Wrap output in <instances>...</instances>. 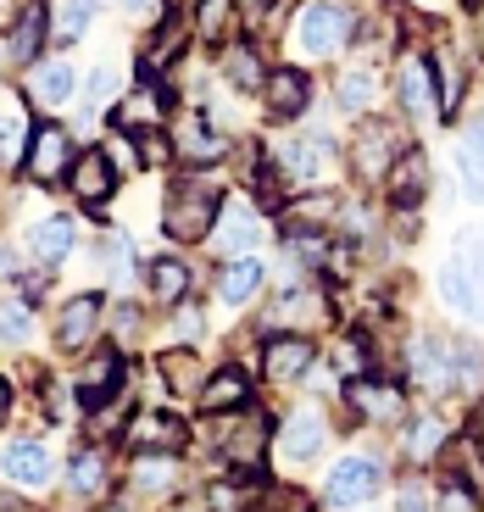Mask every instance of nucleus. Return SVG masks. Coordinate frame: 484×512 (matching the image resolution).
<instances>
[{
    "label": "nucleus",
    "instance_id": "1",
    "mask_svg": "<svg viewBox=\"0 0 484 512\" xmlns=\"http://www.w3.org/2000/svg\"><path fill=\"white\" fill-rule=\"evenodd\" d=\"M217 212H223V179H217L212 167H201V173H184V179L173 184L162 229L173 245H195L217 229Z\"/></svg>",
    "mask_w": 484,
    "mask_h": 512
},
{
    "label": "nucleus",
    "instance_id": "2",
    "mask_svg": "<svg viewBox=\"0 0 484 512\" xmlns=\"http://www.w3.org/2000/svg\"><path fill=\"white\" fill-rule=\"evenodd\" d=\"M407 145L412 140H407L401 123H390V117H362L351 145H345V167H351V179H362V184H384L395 156L407 151Z\"/></svg>",
    "mask_w": 484,
    "mask_h": 512
},
{
    "label": "nucleus",
    "instance_id": "3",
    "mask_svg": "<svg viewBox=\"0 0 484 512\" xmlns=\"http://www.w3.org/2000/svg\"><path fill=\"white\" fill-rule=\"evenodd\" d=\"M351 28H357V17L345 12V6H334V0H306L290 23V45L306 62H329V56L345 51Z\"/></svg>",
    "mask_w": 484,
    "mask_h": 512
},
{
    "label": "nucleus",
    "instance_id": "4",
    "mask_svg": "<svg viewBox=\"0 0 484 512\" xmlns=\"http://www.w3.org/2000/svg\"><path fill=\"white\" fill-rule=\"evenodd\" d=\"M217 451H223V462H234L240 474H256L262 457H268V418L251 412V407L229 412V423L217 429Z\"/></svg>",
    "mask_w": 484,
    "mask_h": 512
},
{
    "label": "nucleus",
    "instance_id": "5",
    "mask_svg": "<svg viewBox=\"0 0 484 512\" xmlns=\"http://www.w3.org/2000/svg\"><path fill=\"white\" fill-rule=\"evenodd\" d=\"M123 440H128V451H134V457H179L184 440H190V429H184L179 412L145 407L140 418L123 429Z\"/></svg>",
    "mask_w": 484,
    "mask_h": 512
},
{
    "label": "nucleus",
    "instance_id": "6",
    "mask_svg": "<svg viewBox=\"0 0 484 512\" xmlns=\"http://www.w3.org/2000/svg\"><path fill=\"white\" fill-rule=\"evenodd\" d=\"M67 167H73V140H67V128L56 123H39L28 134V151H23V173L34 184H62Z\"/></svg>",
    "mask_w": 484,
    "mask_h": 512
},
{
    "label": "nucleus",
    "instance_id": "7",
    "mask_svg": "<svg viewBox=\"0 0 484 512\" xmlns=\"http://www.w3.org/2000/svg\"><path fill=\"white\" fill-rule=\"evenodd\" d=\"M268 156L279 162V173L290 179V190H301V184H318L323 173H329L334 140L329 134H301V140H284L279 151H268Z\"/></svg>",
    "mask_w": 484,
    "mask_h": 512
},
{
    "label": "nucleus",
    "instance_id": "8",
    "mask_svg": "<svg viewBox=\"0 0 484 512\" xmlns=\"http://www.w3.org/2000/svg\"><path fill=\"white\" fill-rule=\"evenodd\" d=\"M312 95H318V84H312L306 67H273L268 90H262V106H268L273 123H295L301 112H312Z\"/></svg>",
    "mask_w": 484,
    "mask_h": 512
},
{
    "label": "nucleus",
    "instance_id": "9",
    "mask_svg": "<svg viewBox=\"0 0 484 512\" xmlns=\"http://www.w3.org/2000/svg\"><path fill=\"white\" fill-rule=\"evenodd\" d=\"M217 73H223V84H229L234 95H262L273 67H268V56H262L256 39H234V45L217 51Z\"/></svg>",
    "mask_w": 484,
    "mask_h": 512
},
{
    "label": "nucleus",
    "instance_id": "10",
    "mask_svg": "<svg viewBox=\"0 0 484 512\" xmlns=\"http://www.w3.org/2000/svg\"><path fill=\"white\" fill-rule=\"evenodd\" d=\"M173 151H179V162H195V167H212L229 156V134L212 123L206 112H184L179 128H173Z\"/></svg>",
    "mask_w": 484,
    "mask_h": 512
},
{
    "label": "nucleus",
    "instance_id": "11",
    "mask_svg": "<svg viewBox=\"0 0 484 512\" xmlns=\"http://www.w3.org/2000/svg\"><path fill=\"white\" fill-rule=\"evenodd\" d=\"M323 496H329V507H368V501L379 496V462H373V457L334 462V474H329V485H323Z\"/></svg>",
    "mask_w": 484,
    "mask_h": 512
},
{
    "label": "nucleus",
    "instance_id": "12",
    "mask_svg": "<svg viewBox=\"0 0 484 512\" xmlns=\"http://www.w3.org/2000/svg\"><path fill=\"white\" fill-rule=\"evenodd\" d=\"M395 101H401V112H407V117L440 112V101H434V67H429V56H401V62H395Z\"/></svg>",
    "mask_w": 484,
    "mask_h": 512
},
{
    "label": "nucleus",
    "instance_id": "13",
    "mask_svg": "<svg viewBox=\"0 0 484 512\" xmlns=\"http://www.w3.org/2000/svg\"><path fill=\"white\" fill-rule=\"evenodd\" d=\"M73 90H78V73L73 62H34L28 67V101L39 106V112H62V106H73Z\"/></svg>",
    "mask_w": 484,
    "mask_h": 512
},
{
    "label": "nucleus",
    "instance_id": "14",
    "mask_svg": "<svg viewBox=\"0 0 484 512\" xmlns=\"http://www.w3.org/2000/svg\"><path fill=\"white\" fill-rule=\"evenodd\" d=\"M312 340L306 334H273L268 351H262V373H268V384H295L301 373H312Z\"/></svg>",
    "mask_w": 484,
    "mask_h": 512
},
{
    "label": "nucleus",
    "instance_id": "15",
    "mask_svg": "<svg viewBox=\"0 0 484 512\" xmlns=\"http://www.w3.org/2000/svg\"><path fill=\"white\" fill-rule=\"evenodd\" d=\"M384 190H390V206H395V212H412V206L429 195V156H423L418 145H407V151L395 156Z\"/></svg>",
    "mask_w": 484,
    "mask_h": 512
},
{
    "label": "nucleus",
    "instance_id": "16",
    "mask_svg": "<svg viewBox=\"0 0 484 512\" xmlns=\"http://www.w3.org/2000/svg\"><path fill=\"white\" fill-rule=\"evenodd\" d=\"M184 39H190L184 17H173V12H167L162 23L151 28V39H145V51H140V73H145V78L173 73V67H179V56H184Z\"/></svg>",
    "mask_w": 484,
    "mask_h": 512
},
{
    "label": "nucleus",
    "instance_id": "17",
    "mask_svg": "<svg viewBox=\"0 0 484 512\" xmlns=\"http://www.w3.org/2000/svg\"><path fill=\"white\" fill-rule=\"evenodd\" d=\"M67 184H73V195L84 206H106L117 195V167L106 162V151H90V156H73V167H67Z\"/></svg>",
    "mask_w": 484,
    "mask_h": 512
},
{
    "label": "nucleus",
    "instance_id": "18",
    "mask_svg": "<svg viewBox=\"0 0 484 512\" xmlns=\"http://www.w3.org/2000/svg\"><path fill=\"white\" fill-rule=\"evenodd\" d=\"M407 368L418 373L429 390H457V384H462V357H451V346H446V340H434V334L412 346Z\"/></svg>",
    "mask_w": 484,
    "mask_h": 512
},
{
    "label": "nucleus",
    "instance_id": "19",
    "mask_svg": "<svg viewBox=\"0 0 484 512\" xmlns=\"http://www.w3.org/2000/svg\"><path fill=\"white\" fill-rule=\"evenodd\" d=\"M240 0H195V39L201 45H212V51H223V45H234L240 39Z\"/></svg>",
    "mask_w": 484,
    "mask_h": 512
},
{
    "label": "nucleus",
    "instance_id": "20",
    "mask_svg": "<svg viewBox=\"0 0 484 512\" xmlns=\"http://www.w3.org/2000/svg\"><path fill=\"white\" fill-rule=\"evenodd\" d=\"M101 334V295H73L56 318V346L62 351H84Z\"/></svg>",
    "mask_w": 484,
    "mask_h": 512
},
{
    "label": "nucleus",
    "instance_id": "21",
    "mask_svg": "<svg viewBox=\"0 0 484 512\" xmlns=\"http://www.w3.org/2000/svg\"><path fill=\"white\" fill-rule=\"evenodd\" d=\"M217 251L223 256H251V245L262 240V223H256V206L245 201H223V212H217Z\"/></svg>",
    "mask_w": 484,
    "mask_h": 512
},
{
    "label": "nucleus",
    "instance_id": "22",
    "mask_svg": "<svg viewBox=\"0 0 484 512\" xmlns=\"http://www.w3.org/2000/svg\"><path fill=\"white\" fill-rule=\"evenodd\" d=\"M0 474L12 479V485L45 490V479H51V451L39 446V440H12V446L0 451Z\"/></svg>",
    "mask_w": 484,
    "mask_h": 512
},
{
    "label": "nucleus",
    "instance_id": "23",
    "mask_svg": "<svg viewBox=\"0 0 484 512\" xmlns=\"http://www.w3.org/2000/svg\"><path fill=\"white\" fill-rule=\"evenodd\" d=\"M351 412L357 418H368V423H390V418H401V384L395 379H351Z\"/></svg>",
    "mask_w": 484,
    "mask_h": 512
},
{
    "label": "nucleus",
    "instance_id": "24",
    "mask_svg": "<svg viewBox=\"0 0 484 512\" xmlns=\"http://www.w3.org/2000/svg\"><path fill=\"white\" fill-rule=\"evenodd\" d=\"M434 101H440V112L446 117H457V106H462V95H468V62H462V51L457 45H440V51H434Z\"/></svg>",
    "mask_w": 484,
    "mask_h": 512
},
{
    "label": "nucleus",
    "instance_id": "25",
    "mask_svg": "<svg viewBox=\"0 0 484 512\" xmlns=\"http://www.w3.org/2000/svg\"><path fill=\"white\" fill-rule=\"evenodd\" d=\"M45 28H51V17H45V0H28L23 12H17L12 34H6V56L23 67L39 62V45H45Z\"/></svg>",
    "mask_w": 484,
    "mask_h": 512
},
{
    "label": "nucleus",
    "instance_id": "26",
    "mask_svg": "<svg viewBox=\"0 0 484 512\" xmlns=\"http://www.w3.org/2000/svg\"><path fill=\"white\" fill-rule=\"evenodd\" d=\"M446 479L484 501V440L479 435H462L446 446Z\"/></svg>",
    "mask_w": 484,
    "mask_h": 512
},
{
    "label": "nucleus",
    "instance_id": "27",
    "mask_svg": "<svg viewBox=\"0 0 484 512\" xmlns=\"http://www.w3.org/2000/svg\"><path fill=\"white\" fill-rule=\"evenodd\" d=\"M117 384H123V357H117V351H90V362H84V373H78V396H84V407L112 401Z\"/></svg>",
    "mask_w": 484,
    "mask_h": 512
},
{
    "label": "nucleus",
    "instance_id": "28",
    "mask_svg": "<svg viewBox=\"0 0 484 512\" xmlns=\"http://www.w3.org/2000/svg\"><path fill=\"white\" fill-rule=\"evenodd\" d=\"M323 440H329V423H323V412L301 407L290 423H284L279 446H284V457H290V462H312V457L323 451Z\"/></svg>",
    "mask_w": 484,
    "mask_h": 512
},
{
    "label": "nucleus",
    "instance_id": "29",
    "mask_svg": "<svg viewBox=\"0 0 484 512\" xmlns=\"http://www.w3.org/2000/svg\"><path fill=\"white\" fill-rule=\"evenodd\" d=\"M340 206L345 201L334 190H318L312 201L301 195V201L284 206V234H318V229H329V223H340Z\"/></svg>",
    "mask_w": 484,
    "mask_h": 512
},
{
    "label": "nucleus",
    "instance_id": "30",
    "mask_svg": "<svg viewBox=\"0 0 484 512\" xmlns=\"http://www.w3.org/2000/svg\"><path fill=\"white\" fill-rule=\"evenodd\" d=\"M318 312H323V301L312 290H284L279 301H273L268 312H262V329H273V334H295V329H306V323H318Z\"/></svg>",
    "mask_w": 484,
    "mask_h": 512
},
{
    "label": "nucleus",
    "instance_id": "31",
    "mask_svg": "<svg viewBox=\"0 0 484 512\" xmlns=\"http://www.w3.org/2000/svg\"><path fill=\"white\" fill-rule=\"evenodd\" d=\"M245 401H251V379H245V368H234V362L229 368H217L212 379L201 384V407L212 412V418L217 412H240Z\"/></svg>",
    "mask_w": 484,
    "mask_h": 512
},
{
    "label": "nucleus",
    "instance_id": "32",
    "mask_svg": "<svg viewBox=\"0 0 484 512\" xmlns=\"http://www.w3.org/2000/svg\"><path fill=\"white\" fill-rule=\"evenodd\" d=\"M28 251L45 262V268H56L67 251H73V218L67 212H51V218H39L34 229H28Z\"/></svg>",
    "mask_w": 484,
    "mask_h": 512
},
{
    "label": "nucleus",
    "instance_id": "33",
    "mask_svg": "<svg viewBox=\"0 0 484 512\" xmlns=\"http://www.w3.org/2000/svg\"><path fill=\"white\" fill-rule=\"evenodd\" d=\"M28 117L17 106V95H0V167H23V151H28Z\"/></svg>",
    "mask_w": 484,
    "mask_h": 512
},
{
    "label": "nucleus",
    "instance_id": "34",
    "mask_svg": "<svg viewBox=\"0 0 484 512\" xmlns=\"http://www.w3.org/2000/svg\"><path fill=\"white\" fill-rule=\"evenodd\" d=\"M262 262H256V256H234L229 268L217 273V295H223V301H229V307H240V301H251L256 290H262Z\"/></svg>",
    "mask_w": 484,
    "mask_h": 512
},
{
    "label": "nucleus",
    "instance_id": "35",
    "mask_svg": "<svg viewBox=\"0 0 484 512\" xmlns=\"http://www.w3.org/2000/svg\"><path fill=\"white\" fill-rule=\"evenodd\" d=\"M334 101H340V112L362 117L373 101H379V73H373V67H345V73H340V95H334Z\"/></svg>",
    "mask_w": 484,
    "mask_h": 512
},
{
    "label": "nucleus",
    "instance_id": "36",
    "mask_svg": "<svg viewBox=\"0 0 484 512\" xmlns=\"http://www.w3.org/2000/svg\"><path fill=\"white\" fill-rule=\"evenodd\" d=\"M162 106H167V101H162V84H140V90H134L123 106H117V123L134 128V134H140V128H156Z\"/></svg>",
    "mask_w": 484,
    "mask_h": 512
},
{
    "label": "nucleus",
    "instance_id": "37",
    "mask_svg": "<svg viewBox=\"0 0 484 512\" xmlns=\"http://www.w3.org/2000/svg\"><path fill=\"white\" fill-rule=\"evenodd\" d=\"M184 290H190V268H184L179 256H162V262H151V295L162 301V307H179Z\"/></svg>",
    "mask_w": 484,
    "mask_h": 512
},
{
    "label": "nucleus",
    "instance_id": "38",
    "mask_svg": "<svg viewBox=\"0 0 484 512\" xmlns=\"http://www.w3.org/2000/svg\"><path fill=\"white\" fill-rule=\"evenodd\" d=\"M134 490H156V496H167V490L179 485V457H134Z\"/></svg>",
    "mask_w": 484,
    "mask_h": 512
},
{
    "label": "nucleus",
    "instance_id": "39",
    "mask_svg": "<svg viewBox=\"0 0 484 512\" xmlns=\"http://www.w3.org/2000/svg\"><path fill=\"white\" fill-rule=\"evenodd\" d=\"M440 295H446V307H451V312H473V284H468L462 256H451L446 268H440Z\"/></svg>",
    "mask_w": 484,
    "mask_h": 512
},
{
    "label": "nucleus",
    "instance_id": "40",
    "mask_svg": "<svg viewBox=\"0 0 484 512\" xmlns=\"http://www.w3.org/2000/svg\"><path fill=\"white\" fill-rule=\"evenodd\" d=\"M462 179H468L473 201H484V128H473L462 140Z\"/></svg>",
    "mask_w": 484,
    "mask_h": 512
},
{
    "label": "nucleus",
    "instance_id": "41",
    "mask_svg": "<svg viewBox=\"0 0 484 512\" xmlns=\"http://www.w3.org/2000/svg\"><path fill=\"white\" fill-rule=\"evenodd\" d=\"M90 23H95V0H62V12H56V39L73 45Z\"/></svg>",
    "mask_w": 484,
    "mask_h": 512
},
{
    "label": "nucleus",
    "instance_id": "42",
    "mask_svg": "<svg viewBox=\"0 0 484 512\" xmlns=\"http://www.w3.org/2000/svg\"><path fill=\"white\" fill-rule=\"evenodd\" d=\"M462 268H468V284H473V318H484V234L462 240Z\"/></svg>",
    "mask_w": 484,
    "mask_h": 512
},
{
    "label": "nucleus",
    "instance_id": "43",
    "mask_svg": "<svg viewBox=\"0 0 484 512\" xmlns=\"http://www.w3.org/2000/svg\"><path fill=\"white\" fill-rule=\"evenodd\" d=\"M162 373H167V384H173V390H195V396H201V362L190 357V351H167L162 357Z\"/></svg>",
    "mask_w": 484,
    "mask_h": 512
},
{
    "label": "nucleus",
    "instance_id": "44",
    "mask_svg": "<svg viewBox=\"0 0 484 512\" xmlns=\"http://www.w3.org/2000/svg\"><path fill=\"white\" fill-rule=\"evenodd\" d=\"M440 446H446V423H440V418H418L407 429V457L423 462V457H434Z\"/></svg>",
    "mask_w": 484,
    "mask_h": 512
},
{
    "label": "nucleus",
    "instance_id": "45",
    "mask_svg": "<svg viewBox=\"0 0 484 512\" xmlns=\"http://www.w3.org/2000/svg\"><path fill=\"white\" fill-rule=\"evenodd\" d=\"M67 479H73V490H84V496L101 490L106 485V457H101V451H78L73 468H67Z\"/></svg>",
    "mask_w": 484,
    "mask_h": 512
},
{
    "label": "nucleus",
    "instance_id": "46",
    "mask_svg": "<svg viewBox=\"0 0 484 512\" xmlns=\"http://www.w3.org/2000/svg\"><path fill=\"white\" fill-rule=\"evenodd\" d=\"M101 151H106V162L117 167V179H134V173L145 167V162H140V145H134V134H117V140H106Z\"/></svg>",
    "mask_w": 484,
    "mask_h": 512
},
{
    "label": "nucleus",
    "instance_id": "47",
    "mask_svg": "<svg viewBox=\"0 0 484 512\" xmlns=\"http://www.w3.org/2000/svg\"><path fill=\"white\" fill-rule=\"evenodd\" d=\"M0 334H6L12 346H23L28 334H34V318H28V301H6V307H0Z\"/></svg>",
    "mask_w": 484,
    "mask_h": 512
},
{
    "label": "nucleus",
    "instance_id": "48",
    "mask_svg": "<svg viewBox=\"0 0 484 512\" xmlns=\"http://www.w3.org/2000/svg\"><path fill=\"white\" fill-rule=\"evenodd\" d=\"M112 95H117V67H112V62H101V67L90 73V95H84V112H95V106H106Z\"/></svg>",
    "mask_w": 484,
    "mask_h": 512
},
{
    "label": "nucleus",
    "instance_id": "49",
    "mask_svg": "<svg viewBox=\"0 0 484 512\" xmlns=\"http://www.w3.org/2000/svg\"><path fill=\"white\" fill-rule=\"evenodd\" d=\"M134 145H140V162H151V167H162L167 156H179V151H173V140H162V128H140Z\"/></svg>",
    "mask_w": 484,
    "mask_h": 512
},
{
    "label": "nucleus",
    "instance_id": "50",
    "mask_svg": "<svg viewBox=\"0 0 484 512\" xmlns=\"http://www.w3.org/2000/svg\"><path fill=\"white\" fill-rule=\"evenodd\" d=\"M256 512H312V501H306L301 490H268V501Z\"/></svg>",
    "mask_w": 484,
    "mask_h": 512
},
{
    "label": "nucleus",
    "instance_id": "51",
    "mask_svg": "<svg viewBox=\"0 0 484 512\" xmlns=\"http://www.w3.org/2000/svg\"><path fill=\"white\" fill-rule=\"evenodd\" d=\"M173 340H184V346H190V340H201V312H195V307L173 312Z\"/></svg>",
    "mask_w": 484,
    "mask_h": 512
},
{
    "label": "nucleus",
    "instance_id": "52",
    "mask_svg": "<svg viewBox=\"0 0 484 512\" xmlns=\"http://www.w3.org/2000/svg\"><path fill=\"white\" fill-rule=\"evenodd\" d=\"M395 512H429V501H423L418 485H407V490H401V507H395Z\"/></svg>",
    "mask_w": 484,
    "mask_h": 512
},
{
    "label": "nucleus",
    "instance_id": "53",
    "mask_svg": "<svg viewBox=\"0 0 484 512\" xmlns=\"http://www.w3.org/2000/svg\"><path fill=\"white\" fill-rule=\"evenodd\" d=\"M273 6H279V0H240V12L251 17V23H262V17L273 12Z\"/></svg>",
    "mask_w": 484,
    "mask_h": 512
},
{
    "label": "nucleus",
    "instance_id": "54",
    "mask_svg": "<svg viewBox=\"0 0 484 512\" xmlns=\"http://www.w3.org/2000/svg\"><path fill=\"white\" fill-rule=\"evenodd\" d=\"M117 329H140V312H134V307H117Z\"/></svg>",
    "mask_w": 484,
    "mask_h": 512
},
{
    "label": "nucleus",
    "instance_id": "55",
    "mask_svg": "<svg viewBox=\"0 0 484 512\" xmlns=\"http://www.w3.org/2000/svg\"><path fill=\"white\" fill-rule=\"evenodd\" d=\"M0 273H6V279L17 273V251H12V245H0Z\"/></svg>",
    "mask_w": 484,
    "mask_h": 512
},
{
    "label": "nucleus",
    "instance_id": "56",
    "mask_svg": "<svg viewBox=\"0 0 484 512\" xmlns=\"http://www.w3.org/2000/svg\"><path fill=\"white\" fill-rule=\"evenodd\" d=\"M167 512H206V501H201V496H184L179 507H167Z\"/></svg>",
    "mask_w": 484,
    "mask_h": 512
},
{
    "label": "nucleus",
    "instance_id": "57",
    "mask_svg": "<svg viewBox=\"0 0 484 512\" xmlns=\"http://www.w3.org/2000/svg\"><path fill=\"white\" fill-rule=\"evenodd\" d=\"M6 412H12V390H6V379H0V423H6Z\"/></svg>",
    "mask_w": 484,
    "mask_h": 512
},
{
    "label": "nucleus",
    "instance_id": "58",
    "mask_svg": "<svg viewBox=\"0 0 484 512\" xmlns=\"http://www.w3.org/2000/svg\"><path fill=\"white\" fill-rule=\"evenodd\" d=\"M473 435H479V440H484V407H479V412H473Z\"/></svg>",
    "mask_w": 484,
    "mask_h": 512
},
{
    "label": "nucleus",
    "instance_id": "59",
    "mask_svg": "<svg viewBox=\"0 0 484 512\" xmlns=\"http://www.w3.org/2000/svg\"><path fill=\"white\" fill-rule=\"evenodd\" d=\"M101 512H134V507H101Z\"/></svg>",
    "mask_w": 484,
    "mask_h": 512
},
{
    "label": "nucleus",
    "instance_id": "60",
    "mask_svg": "<svg viewBox=\"0 0 484 512\" xmlns=\"http://www.w3.org/2000/svg\"><path fill=\"white\" fill-rule=\"evenodd\" d=\"M6 12H12V6H6V0H0V17H6Z\"/></svg>",
    "mask_w": 484,
    "mask_h": 512
},
{
    "label": "nucleus",
    "instance_id": "61",
    "mask_svg": "<svg viewBox=\"0 0 484 512\" xmlns=\"http://www.w3.org/2000/svg\"><path fill=\"white\" fill-rule=\"evenodd\" d=\"M6 507H12V501H6V496H0V512H6Z\"/></svg>",
    "mask_w": 484,
    "mask_h": 512
}]
</instances>
